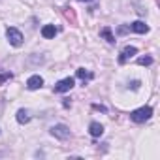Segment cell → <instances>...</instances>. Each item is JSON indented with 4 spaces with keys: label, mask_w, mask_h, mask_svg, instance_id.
I'll list each match as a JSON object with an SVG mask.
<instances>
[{
    "label": "cell",
    "mask_w": 160,
    "mask_h": 160,
    "mask_svg": "<svg viewBox=\"0 0 160 160\" xmlns=\"http://www.w3.org/2000/svg\"><path fill=\"white\" fill-rule=\"evenodd\" d=\"M151 115H152V109H151L149 106H143V108H139V109H134V111L130 113V119H132L134 122H145V121L151 119Z\"/></svg>",
    "instance_id": "1"
},
{
    "label": "cell",
    "mask_w": 160,
    "mask_h": 160,
    "mask_svg": "<svg viewBox=\"0 0 160 160\" xmlns=\"http://www.w3.org/2000/svg\"><path fill=\"white\" fill-rule=\"evenodd\" d=\"M6 38H8V42H10L12 45H15V47H19V45L23 43V34H21L17 28H13V27H10V28L6 30Z\"/></svg>",
    "instance_id": "2"
},
{
    "label": "cell",
    "mask_w": 160,
    "mask_h": 160,
    "mask_svg": "<svg viewBox=\"0 0 160 160\" xmlns=\"http://www.w3.org/2000/svg\"><path fill=\"white\" fill-rule=\"evenodd\" d=\"M51 134H53L55 138H58V139H68V138H70V128H68L66 124H55V126L51 128Z\"/></svg>",
    "instance_id": "3"
},
{
    "label": "cell",
    "mask_w": 160,
    "mask_h": 160,
    "mask_svg": "<svg viewBox=\"0 0 160 160\" xmlns=\"http://www.w3.org/2000/svg\"><path fill=\"white\" fill-rule=\"evenodd\" d=\"M72 87H73V77H66V79H62V81H58L55 85V92H66Z\"/></svg>",
    "instance_id": "4"
},
{
    "label": "cell",
    "mask_w": 160,
    "mask_h": 160,
    "mask_svg": "<svg viewBox=\"0 0 160 160\" xmlns=\"http://www.w3.org/2000/svg\"><path fill=\"white\" fill-rule=\"evenodd\" d=\"M136 53H138V49H136L134 45H126V47L122 49L121 57H119V62H121V64H124V62H126L128 58H132V57H134Z\"/></svg>",
    "instance_id": "5"
},
{
    "label": "cell",
    "mask_w": 160,
    "mask_h": 160,
    "mask_svg": "<svg viewBox=\"0 0 160 160\" xmlns=\"http://www.w3.org/2000/svg\"><path fill=\"white\" fill-rule=\"evenodd\" d=\"M43 85V79L40 77V75H32V77H28V81H27V87L30 89V91H36V89H40Z\"/></svg>",
    "instance_id": "6"
},
{
    "label": "cell",
    "mask_w": 160,
    "mask_h": 160,
    "mask_svg": "<svg viewBox=\"0 0 160 160\" xmlns=\"http://www.w3.org/2000/svg\"><path fill=\"white\" fill-rule=\"evenodd\" d=\"M130 30H134V32H138V34H145V32H149V27H147L143 21H134V23L130 25Z\"/></svg>",
    "instance_id": "7"
},
{
    "label": "cell",
    "mask_w": 160,
    "mask_h": 160,
    "mask_svg": "<svg viewBox=\"0 0 160 160\" xmlns=\"http://www.w3.org/2000/svg\"><path fill=\"white\" fill-rule=\"evenodd\" d=\"M42 36H43L45 40L55 38V36H57V28H55V25H45V27L42 28Z\"/></svg>",
    "instance_id": "8"
},
{
    "label": "cell",
    "mask_w": 160,
    "mask_h": 160,
    "mask_svg": "<svg viewBox=\"0 0 160 160\" xmlns=\"http://www.w3.org/2000/svg\"><path fill=\"white\" fill-rule=\"evenodd\" d=\"M89 132H91V136H92V138H100V136L104 134V126H102L100 122H91Z\"/></svg>",
    "instance_id": "9"
},
{
    "label": "cell",
    "mask_w": 160,
    "mask_h": 160,
    "mask_svg": "<svg viewBox=\"0 0 160 160\" xmlns=\"http://www.w3.org/2000/svg\"><path fill=\"white\" fill-rule=\"evenodd\" d=\"M75 75H77L79 79H83V81H85V79H89V81H91V79L94 77V73L89 72V70H85V68H79V70L75 72Z\"/></svg>",
    "instance_id": "10"
},
{
    "label": "cell",
    "mask_w": 160,
    "mask_h": 160,
    "mask_svg": "<svg viewBox=\"0 0 160 160\" xmlns=\"http://www.w3.org/2000/svg\"><path fill=\"white\" fill-rule=\"evenodd\" d=\"M28 121H30V113H28L27 109H19V111H17V122L27 124Z\"/></svg>",
    "instance_id": "11"
},
{
    "label": "cell",
    "mask_w": 160,
    "mask_h": 160,
    "mask_svg": "<svg viewBox=\"0 0 160 160\" xmlns=\"http://www.w3.org/2000/svg\"><path fill=\"white\" fill-rule=\"evenodd\" d=\"M100 34H102L109 43H115V38H113V34H111V28H109V27H104V28L100 30Z\"/></svg>",
    "instance_id": "12"
},
{
    "label": "cell",
    "mask_w": 160,
    "mask_h": 160,
    "mask_svg": "<svg viewBox=\"0 0 160 160\" xmlns=\"http://www.w3.org/2000/svg\"><path fill=\"white\" fill-rule=\"evenodd\" d=\"M64 17H66L72 25H75V23H77V19H75V12H73L72 8H66V10H64Z\"/></svg>",
    "instance_id": "13"
},
{
    "label": "cell",
    "mask_w": 160,
    "mask_h": 160,
    "mask_svg": "<svg viewBox=\"0 0 160 160\" xmlns=\"http://www.w3.org/2000/svg\"><path fill=\"white\" fill-rule=\"evenodd\" d=\"M138 64L139 66H149V64H152V58L151 57H139L138 58Z\"/></svg>",
    "instance_id": "14"
},
{
    "label": "cell",
    "mask_w": 160,
    "mask_h": 160,
    "mask_svg": "<svg viewBox=\"0 0 160 160\" xmlns=\"http://www.w3.org/2000/svg\"><path fill=\"white\" fill-rule=\"evenodd\" d=\"M6 79H12V73H10V72H6V73H0V83H4Z\"/></svg>",
    "instance_id": "15"
},
{
    "label": "cell",
    "mask_w": 160,
    "mask_h": 160,
    "mask_svg": "<svg viewBox=\"0 0 160 160\" xmlns=\"http://www.w3.org/2000/svg\"><path fill=\"white\" fill-rule=\"evenodd\" d=\"M139 85H141L139 81H132V83H130V87H132L134 91H138V89H139Z\"/></svg>",
    "instance_id": "16"
},
{
    "label": "cell",
    "mask_w": 160,
    "mask_h": 160,
    "mask_svg": "<svg viewBox=\"0 0 160 160\" xmlns=\"http://www.w3.org/2000/svg\"><path fill=\"white\" fill-rule=\"evenodd\" d=\"M92 108H94V109H100V111H104V113H106V111H108V109H106V108H104V106H98V104H94V106H92Z\"/></svg>",
    "instance_id": "17"
},
{
    "label": "cell",
    "mask_w": 160,
    "mask_h": 160,
    "mask_svg": "<svg viewBox=\"0 0 160 160\" xmlns=\"http://www.w3.org/2000/svg\"><path fill=\"white\" fill-rule=\"evenodd\" d=\"M83 2H91V0H83Z\"/></svg>",
    "instance_id": "18"
}]
</instances>
